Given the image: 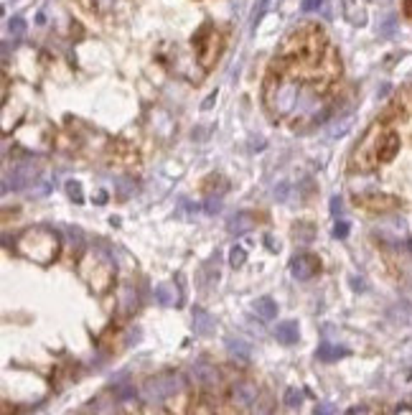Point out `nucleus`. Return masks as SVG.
<instances>
[{
  "mask_svg": "<svg viewBox=\"0 0 412 415\" xmlns=\"http://www.w3.org/2000/svg\"><path fill=\"white\" fill-rule=\"evenodd\" d=\"M341 82V56L318 23H301L287 33L270 61L262 102L275 120L310 127L328 118Z\"/></svg>",
  "mask_w": 412,
  "mask_h": 415,
  "instance_id": "obj_1",
  "label": "nucleus"
},
{
  "mask_svg": "<svg viewBox=\"0 0 412 415\" xmlns=\"http://www.w3.org/2000/svg\"><path fill=\"white\" fill-rule=\"evenodd\" d=\"M399 146V133L392 127L390 120L379 118L374 125L369 127L364 138L359 141V146L354 148L351 161H349V169L351 171H374L379 166L390 164L392 158L397 156Z\"/></svg>",
  "mask_w": 412,
  "mask_h": 415,
  "instance_id": "obj_2",
  "label": "nucleus"
},
{
  "mask_svg": "<svg viewBox=\"0 0 412 415\" xmlns=\"http://www.w3.org/2000/svg\"><path fill=\"white\" fill-rule=\"evenodd\" d=\"M224 46H227V36H224V31L212 21H204L196 29L191 38V56L196 59V64L201 67V72H209L214 69V64L219 61L221 52H224Z\"/></svg>",
  "mask_w": 412,
  "mask_h": 415,
  "instance_id": "obj_3",
  "label": "nucleus"
},
{
  "mask_svg": "<svg viewBox=\"0 0 412 415\" xmlns=\"http://www.w3.org/2000/svg\"><path fill=\"white\" fill-rule=\"evenodd\" d=\"M18 250L26 252L29 258L38 260V263H49L59 250V237L49 227H33V230H26L21 235Z\"/></svg>",
  "mask_w": 412,
  "mask_h": 415,
  "instance_id": "obj_4",
  "label": "nucleus"
},
{
  "mask_svg": "<svg viewBox=\"0 0 412 415\" xmlns=\"http://www.w3.org/2000/svg\"><path fill=\"white\" fill-rule=\"evenodd\" d=\"M181 387H184V379L176 377V375H166V377L148 379L145 387H143V395H145L148 402H163L166 398L178 393Z\"/></svg>",
  "mask_w": 412,
  "mask_h": 415,
  "instance_id": "obj_5",
  "label": "nucleus"
},
{
  "mask_svg": "<svg viewBox=\"0 0 412 415\" xmlns=\"http://www.w3.org/2000/svg\"><path fill=\"white\" fill-rule=\"evenodd\" d=\"M110 161L112 164H122V166H133L138 164V148L133 143L127 141H112L110 143Z\"/></svg>",
  "mask_w": 412,
  "mask_h": 415,
  "instance_id": "obj_6",
  "label": "nucleus"
},
{
  "mask_svg": "<svg viewBox=\"0 0 412 415\" xmlns=\"http://www.w3.org/2000/svg\"><path fill=\"white\" fill-rule=\"evenodd\" d=\"M293 275L298 281H310V278H316L318 270H321V260L316 255H298L293 260Z\"/></svg>",
  "mask_w": 412,
  "mask_h": 415,
  "instance_id": "obj_7",
  "label": "nucleus"
},
{
  "mask_svg": "<svg viewBox=\"0 0 412 415\" xmlns=\"http://www.w3.org/2000/svg\"><path fill=\"white\" fill-rule=\"evenodd\" d=\"M356 204L361 207L372 209V212H390L399 204L397 199H392V196H384V194H372V196H364V199H356Z\"/></svg>",
  "mask_w": 412,
  "mask_h": 415,
  "instance_id": "obj_8",
  "label": "nucleus"
},
{
  "mask_svg": "<svg viewBox=\"0 0 412 415\" xmlns=\"http://www.w3.org/2000/svg\"><path fill=\"white\" fill-rule=\"evenodd\" d=\"M214 327H216V321H214L212 313H206L204 308H193V331L199 336H209Z\"/></svg>",
  "mask_w": 412,
  "mask_h": 415,
  "instance_id": "obj_9",
  "label": "nucleus"
},
{
  "mask_svg": "<svg viewBox=\"0 0 412 415\" xmlns=\"http://www.w3.org/2000/svg\"><path fill=\"white\" fill-rule=\"evenodd\" d=\"M275 336H278V341H283V344H295V341L301 339V331H298V324L295 321H280L278 327H275Z\"/></svg>",
  "mask_w": 412,
  "mask_h": 415,
  "instance_id": "obj_10",
  "label": "nucleus"
},
{
  "mask_svg": "<svg viewBox=\"0 0 412 415\" xmlns=\"http://www.w3.org/2000/svg\"><path fill=\"white\" fill-rule=\"evenodd\" d=\"M227 352L235 357V359H239V362H247V359L252 357L250 341L237 339V336H229V339H227Z\"/></svg>",
  "mask_w": 412,
  "mask_h": 415,
  "instance_id": "obj_11",
  "label": "nucleus"
},
{
  "mask_svg": "<svg viewBox=\"0 0 412 415\" xmlns=\"http://www.w3.org/2000/svg\"><path fill=\"white\" fill-rule=\"evenodd\" d=\"M252 227H255V217L247 214V212L232 217V219L227 222V230L232 232V235H244V232H250Z\"/></svg>",
  "mask_w": 412,
  "mask_h": 415,
  "instance_id": "obj_12",
  "label": "nucleus"
},
{
  "mask_svg": "<svg viewBox=\"0 0 412 415\" xmlns=\"http://www.w3.org/2000/svg\"><path fill=\"white\" fill-rule=\"evenodd\" d=\"M252 308H255V313H258L262 321H273L275 316H278V304H275L273 298H267V296L265 298H258Z\"/></svg>",
  "mask_w": 412,
  "mask_h": 415,
  "instance_id": "obj_13",
  "label": "nucleus"
},
{
  "mask_svg": "<svg viewBox=\"0 0 412 415\" xmlns=\"http://www.w3.org/2000/svg\"><path fill=\"white\" fill-rule=\"evenodd\" d=\"M155 301L161 306H176L178 304V290L176 285H168V283H163L155 288Z\"/></svg>",
  "mask_w": 412,
  "mask_h": 415,
  "instance_id": "obj_14",
  "label": "nucleus"
},
{
  "mask_svg": "<svg viewBox=\"0 0 412 415\" xmlns=\"http://www.w3.org/2000/svg\"><path fill=\"white\" fill-rule=\"evenodd\" d=\"M344 354H346L344 347H336V344H328V341H324V344L318 347V359H321V362H336V359Z\"/></svg>",
  "mask_w": 412,
  "mask_h": 415,
  "instance_id": "obj_15",
  "label": "nucleus"
},
{
  "mask_svg": "<svg viewBox=\"0 0 412 415\" xmlns=\"http://www.w3.org/2000/svg\"><path fill=\"white\" fill-rule=\"evenodd\" d=\"M255 398H258V393H255L250 385H237L235 387V400L239 402V405H252Z\"/></svg>",
  "mask_w": 412,
  "mask_h": 415,
  "instance_id": "obj_16",
  "label": "nucleus"
},
{
  "mask_svg": "<svg viewBox=\"0 0 412 415\" xmlns=\"http://www.w3.org/2000/svg\"><path fill=\"white\" fill-rule=\"evenodd\" d=\"M193 375H196V379H199V382H204V385H212L214 379H216V375H214V372L209 370L206 364H196V367H193Z\"/></svg>",
  "mask_w": 412,
  "mask_h": 415,
  "instance_id": "obj_17",
  "label": "nucleus"
},
{
  "mask_svg": "<svg viewBox=\"0 0 412 415\" xmlns=\"http://www.w3.org/2000/svg\"><path fill=\"white\" fill-rule=\"evenodd\" d=\"M301 402H303V393H298V390H287L285 393L287 408H295V405H301Z\"/></svg>",
  "mask_w": 412,
  "mask_h": 415,
  "instance_id": "obj_18",
  "label": "nucleus"
},
{
  "mask_svg": "<svg viewBox=\"0 0 412 415\" xmlns=\"http://www.w3.org/2000/svg\"><path fill=\"white\" fill-rule=\"evenodd\" d=\"M244 258H247V255H244L242 247H232V252H229V263H232V265L239 267L244 263Z\"/></svg>",
  "mask_w": 412,
  "mask_h": 415,
  "instance_id": "obj_19",
  "label": "nucleus"
},
{
  "mask_svg": "<svg viewBox=\"0 0 412 415\" xmlns=\"http://www.w3.org/2000/svg\"><path fill=\"white\" fill-rule=\"evenodd\" d=\"M67 191H69V196H72L74 201H81L84 196H81V186L77 184V181H69L67 184Z\"/></svg>",
  "mask_w": 412,
  "mask_h": 415,
  "instance_id": "obj_20",
  "label": "nucleus"
},
{
  "mask_svg": "<svg viewBox=\"0 0 412 415\" xmlns=\"http://www.w3.org/2000/svg\"><path fill=\"white\" fill-rule=\"evenodd\" d=\"M219 209H221V199H219V196H209V201H206V212H209V214H216Z\"/></svg>",
  "mask_w": 412,
  "mask_h": 415,
  "instance_id": "obj_21",
  "label": "nucleus"
},
{
  "mask_svg": "<svg viewBox=\"0 0 412 415\" xmlns=\"http://www.w3.org/2000/svg\"><path fill=\"white\" fill-rule=\"evenodd\" d=\"M346 235H349V224H346V222H336V227H333V237L344 240Z\"/></svg>",
  "mask_w": 412,
  "mask_h": 415,
  "instance_id": "obj_22",
  "label": "nucleus"
},
{
  "mask_svg": "<svg viewBox=\"0 0 412 415\" xmlns=\"http://www.w3.org/2000/svg\"><path fill=\"white\" fill-rule=\"evenodd\" d=\"M10 31H15V36H21V33H23V21H21V18H13V21H10Z\"/></svg>",
  "mask_w": 412,
  "mask_h": 415,
  "instance_id": "obj_23",
  "label": "nucleus"
},
{
  "mask_svg": "<svg viewBox=\"0 0 412 415\" xmlns=\"http://www.w3.org/2000/svg\"><path fill=\"white\" fill-rule=\"evenodd\" d=\"M316 415H333L331 405H326V402H321V405L316 408Z\"/></svg>",
  "mask_w": 412,
  "mask_h": 415,
  "instance_id": "obj_24",
  "label": "nucleus"
},
{
  "mask_svg": "<svg viewBox=\"0 0 412 415\" xmlns=\"http://www.w3.org/2000/svg\"><path fill=\"white\" fill-rule=\"evenodd\" d=\"M318 6H321V0H303V8H306V10H313V8Z\"/></svg>",
  "mask_w": 412,
  "mask_h": 415,
  "instance_id": "obj_25",
  "label": "nucleus"
},
{
  "mask_svg": "<svg viewBox=\"0 0 412 415\" xmlns=\"http://www.w3.org/2000/svg\"><path fill=\"white\" fill-rule=\"evenodd\" d=\"M331 209H333V214H339V212H341V199H333L331 201Z\"/></svg>",
  "mask_w": 412,
  "mask_h": 415,
  "instance_id": "obj_26",
  "label": "nucleus"
},
{
  "mask_svg": "<svg viewBox=\"0 0 412 415\" xmlns=\"http://www.w3.org/2000/svg\"><path fill=\"white\" fill-rule=\"evenodd\" d=\"M405 123H410V138H412V115H410V118L405 120Z\"/></svg>",
  "mask_w": 412,
  "mask_h": 415,
  "instance_id": "obj_27",
  "label": "nucleus"
}]
</instances>
